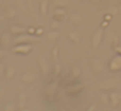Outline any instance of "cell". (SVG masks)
I'll list each match as a JSON object with an SVG mask.
<instances>
[{
  "mask_svg": "<svg viewBox=\"0 0 121 111\" xmlns=\"http://www.w3.org/2000/svg\"><path fill=\"white\" fill-rule=\"evenodd\" d=\"M109 25V21H107V20H104V21L102 22V28H105V26H108Z\"/></svg>",
  "mask_w": 121,
  "mask_h": 111,
  "instance_id": "37",
  "label": "cell"
},
{
  "mask_svg": "<svg viewBox=\"0 0 121 111\" xmlns=\"http://www.w3.org/2000/svg\"><path fill=\"white\" fill-rule=\"evenodd\" d=\"M60 73H61V64L59 63H55V65H53V74L55 76H60Z\"/></svg>",
  "mask_w": 121,
  "mask_h": 111,
  "instance_id": "27",
  "label": "cell"
},
{
  "mask_svg": "<svg viewBox=\"0 0 121 111\" xmlns=\"http://www.w3.org/2000/svg\"><path fill=\"white\" fill-rule=\"evenodd\" d=\"M17 1V4H18V5H22V3H21V0H16Z\"/></svg>",
  "mask_w": 121,
  "mask_h": 111,
  "instance_id": "41",
  "label": "cell"
},
{
  "mask_svg": "<svg viewBox=\"0 0 121 111\" xmlns=\"http://www.w3.org/2000/svg\"><path fill=\"white\" fill-rule=\"evenodd\" d=\"M91 67L92 69H94L95 73H102L103 71H104V61L102 60V59H94V60L91 61Z\"/></svg>",
  "mask_w": 121,
  "mask_h": 111,
  "instance_id": "8",
  "label": "cell"
},
{
  "mask_svg": "<svg viewBox=\"0 0 121 111\" xmlns=\"http://www.w3.org/2000/svg\"><path fill=\"white\" fill-rule=\"evenodd\" d=\"M60 22H61V21H59V20H55V18H53V21L51 22V29H52V30H57L59 26H60Z\"/></svg>",
  "mask_w": 121,
  "mask_h": 111,
  "instance_id": "29",
  "label": "cell"
},
{
  "mask_svg": "<svg viewBox=\"0 0 121 111\" xmlns=\"http://www.w3.org/2000/svg\"><path fill=\"white\" fill-rule=\"evenodd\" d=\"M27 105V97L26 94H24V93H21L18 97V102H17V107L18 108H25Z\"/></svg>",
  "mask_w": 121,
  "mask_h": 111,
  "instance_id": "20",
  "label": "cell"
},
{
  "mask_svg": "<svg viewBox=\"0 0 121 111\" xmlns=\"http://www.w3.org/2000/svg\"><path fill=\"white\" fill-rule=\"evenodd\" d=\"M100 1H103V0H91V3H94V4H99Z\"/></svg>",
  "mask_w": 121,
  "mask_h": 111,
  "instance_id": "39",
  "label": "cell"
},
{
  "mask_svg": "<svg viewBox=\"0 0 121 111\" xmlns=\"http://www.w3.org/2000/svg\"><path fill=\"white\" fill-rule=\"evenodd\" d=\"M117 86H118V84H117V81H116L115 79L100 80V81L95 85V88L99 89V90H102V92H112V90L117 89Z\"/></svg>",
  "mask_w": 121,
  "mask_h": 111,
  "instance_id": "1",
  "label": "cell"
},
{
  "mask_svg": "<svg viewBox=\"0 0 121 111\" xmlns=\"http://www.w3.org/2000/svg\"><path fill=\"white\" fill-rule=\"evenodd\" d=\"M35 32H37V29H35V28H33V26L27 28V33H29V34H35Z\"/></svg>",
  "mask_w": 121,
  "mask_h": 111,
  "instance_id": "34",
  "label": "cell"
},
{
  "mask_svg": "<svg viewBox=\"0 0 121 111\" xmlns=\"http://www.w3.org/2000/svg\"><path fill=\"white\" fill-rule=\"evenodd\" d=\"M38 64H39V68H40L42 74H43V76H47V74L50 73V67H48L47 60H46L44 58H42V56H40V58L38 59Z\"/></svg>",
  "mask_w": 121,
  "mask_h": 111,
  "instance_id": "10",
  "label": "cell"
},
{
  "mask_svg": "<svg viewBox=\"0 0 121 111\" xmlns=\"http://www.w3.org/2000/svg\"><path fill=\"white\" fill-rule=\"evenodd\" d=\"M4 55H5V51H4V48L1 47V48H0V59H3Z\"/></svg>",
  "mask_w": 121,
  "mask_h": 111,
  "instance_id": "36",
  "label": "cell"
},
{
  "mask_svg": "<svg viewBox=\"0 0 121 111\" xmlns=\"http://www.w3.org/2000/svg\"><path fill=\"white\" fill-rule=\"evenodd\" d=\"M69 20H70V22L73 25H81L82 24V16L79 13H72L70 16H69Z\"/></svg>",
  "mask_w": 121,
  "mask_h": 111,
  "instance_id": "19",
  "label": "cell"
},
{
  "mask_svg": "<svg viewBox=\"0 0 121 111\" xmlns=\"http://www.w3.org/2000/svg\"><path fill=\"white\" fill-rule=\"evenodd\" d=\"M48 0H42L40 1V5H39V12L42 16H46L48 13Z\"/></svg>",
  "mask_w": 121,
  "mask_h": 111,
  "instance_id": "21",
  "label": "cell"
},
{
  "mask_svg": "<svg viewBox=\"0 0 121 111\" xmlns=\"http://www.w3.org/2000/svg\"><path fill=\"white\" fill-rule=\"evenodd\" d=\"M53 4L56 8H66L70 4V1L69 0H53Z\"/></svg>",
  "mask_w": 121,
  "mask_h": 111,
  "instance_id": "22",
  "label": "cell"
},
{
  "mask_svg": "<svg viewBox=\"0 0 121 111\" xmlns=\"http://www.w3.org/2000/svg\"><path fill=\"white\" fill-rule=\"evenodd\" d=\"M118 12L121 13V4H120V7H118Z\"/></svg>",
  "mask_w": 121,
  "mask_h": 111,
  "instance_id": "43",
  "label": "cell"
},
{
  "mask_svg": "<svg viewBox=\"0 0 121 111\" xmlns=\"http://www.w3.org/2000/svg\"><path fill=\"white\" fill-rule=\"evenodd\" d=\"M31 41H33V37L29 33H25V34L14 37V43L16 45H20V43H31Z\"/></svg>",
  "mask_w": 121,
  "mask_h": 111,
  "instance_id": "7",
  "label": "cell"
},
{
  "mask_svg": "<svg viewBox=\"0 0 121 111\" xmlns=\"http://www.w3.org/2000/svg\"><path fill=\"white\" fill-rule=\"evenodd\" d=\"M59 54H60V47L56 45L55 47L52 48V58H53V61H55V63L59 61Z\"/></svg>",
  "mask_w": 121,
  "mask_h": 111,
  "instance_id": "25",
  "label": "cell"
},
{
  "mask_svg": "<svg viewBox=\"0 0 121 111\" xmlns=\"http://www.w3.org/2000/svg\"><path fill=\"white\" fill-rule=\"evenodd\" d=\"M21 80L25 84H33V82H35V80H37V76H35L34 72H26V73L22 74Z\"/></svg>",
  "mask_w": 121,
  "mask_h": 111,
  "instance_id": "14",
  "label": "cell"
},
{
  "mask_svg": "<svg viewBox=\"0 0 121 111\" xmlns=\"http://www.w3.org/2000/svg\"><path fill=\"white\" fill-rule=\"evenodd\" d=\"M103 35H104V32H103V28H99L96 32L92 34V38H91V45H92V48H98L100 46L103 41Z\"/></svg>",
  "mask_w": 121,
  "mask_h": 111,
  "instance_id": "3",
  "label": "cell"
},
{
  "mask_svg": "<svg viewBox=\"0 0 121 111\" xmlns=\"http://www.w3.org/2000/svg\"><path fill=\"white\" fill-rule=\"evenodd\" d=\"M20 111H30V110L27 107H25V108H20Z\"/></svg>",
  "mask_w": 121,
  "mask_h": 111,
  "instance_id": "40",
  "label": "cell"
},
{
  "mask_svg": "<svg viewBox=\"0 0 121 111\" xmlns=\"http://www.w3.org/2000/svg\"><path fill=\"white\" fill-rule=\"evenodd\" d=\"M3 74H5V67H4V64L0 63V77L3 76Z\"/></svg>",
  "mask_w": 121,
  "mask_h": 111,
  "instance_id": "31",
  "label": "cell"
},
{
  "mask_svg": "<svg viewBox=\"0 0 121 111\" xmlns=\"http://www.w3.org/2000/svg\"><path fill=\"white\" fill-rule=\"evenodd\" d=\"M57 86H59V81H53L51 84H48L47 86L44 88V95L47 98H53L56 95V92H57Z\"/></svg>",
  "mask_w": 121,
  "mask_h": 111,
  "instance_id": "4",
  "label": "cell"
},
{
  "mask_svg": "<svg viewBox=\"0 0 121 111\" xmlns=\"http://www.w3.org/2000/svg\"><path fill=\"white\" fill-rule=\"evenodd\" d=\"M66 16V11L64 8H56L55 9V14H53V18L59 20V21H63Z\"/></svg>",
  "mask_w": 121,
  "mask_h": 111,
  "instance_id": "17",
  "label": "cell"
},
{
  "mask_svg": "<svg viewBox=\"0 0 121 111\" xmlns=\"http://www.w3.org/2000/svg\"><path fill=\"white\" fill-rule=\"evenodd\" d=\"M83 88H85L83 84H81V82H77V84L69 85V86L66 88V92H68L69 94H76V93H79V92H81Z\"/></svg>",
  "mask_w": 121,
  "mask_h": 111,
  "instance_id": "13",
  "label": "cell"
},
{
  "mask_svg": "<svg viewBox=\"0 0 121 111\" xmlns=\"http://www.w3.org/2000/svg\"><path fill=\"white\" fill-rule=\"evenodd\" d=\"M108 13H109V14H112V16H116V14H118V13H120V12H118V7H109V8H108Z\"/></svg>",
  "mask_w": 121,
  "mask_h": 111,
  "instance_id": "28",
  "label": "cell"
},
{
  "mask_svg": "<svg viewBox=\"0 0 121 111\" xmlns=\"http://www.w3.org/2000/svg\"><path fill=\"white\" fill-rule=\"evenodd\" d=\"M68 38H69V41H72V42L76 43V45H79V42H81V35H79V33L77 32V30L68 33Z\"/></svg>",
  "mask_w": 121,
  "mask_h": 111,
  "instance_id": "16",
  "label": "cell"
},
{
  "mask_svg": "<svg viewBox=\"0 0 121 111\" xmlns=\"http://www.w3.org/2000/svg\"><path fill=\"white\" fill-rule=\"evenodd\" d=\"M16 108H17L16 103H14V102H9V103H7V105L4 106L3 111H16Z\"/></svg>",
  "mask_w": 121,
  "mask_h": 111,
  "instance_id": "26",
  "label": "cell"
},
{
  "mask_svg": "<svg viewBox=\"0 0 121 111\" xmlns=\"http://www.w3.org/2000/svg\"><path fill=\"white\" fill-rule=\"evenodd\" d=\"M111 18H112V14H109L107 12V13L104 14V20H107V21H111Z\"/></svg>",
  "mask_w": 121,
  "mask_h": 111,
  "instance_id": "35",
  "label": "cell"
},
{
  "mask_svg": "<svg viewBox=\"0 0 121 111\" xmlns=\"http://www.w3.org/2000/svg\"><path fill=\"white\" fill-rule=\"evenodd\" d=\"M4 95H5V92H4V89H1V88H0V99H1Z\"/></svg>",
  "mask_w": 121,
  "mask_h": 111,
  "instance_id": "38",
  "label": "cell"
},
{
  "mask_svg": "<svg viewBox=\"0 0 121 111\" xmlns=\"http://www.w3.org/2000/svg\"><path fill=\"white\" fill-rule=\"evenodd\" d=\"M99 98H100V102H102L104 106H107L108 103H111V101H109V94H107V93H100Z\"/></svg>",
  "mask_w": 121,
  "mask_h": 111,
  "instance_id": "24",
  "label": "cell"
},
{
  "mask_svg": "<svg viewBox=\"0 0 121 111\" xmlns=\"http://www.w3.org/2000/svg\"><path fill=\"white\" fill-rule=\"evenodd\" d=\"M14 74H16V68H14V65L8 64V65L5 67V77L8 80H11L14 77Z\"/></svg>",
  "mask_w": 121,
  "mask_h": 111,
  "instance_id": "18",
  "label": "cell"
},
{
  "mask_svg": "<svg viewBox=\"0 0 121 111\" xmlns=\"http://www.w3.org/2000/svg\"><path fill=\"white\" fill-rule=\"evenodd\" d=\"M27 1V7H29V11L30 12H33L34 11V1L33 0H26Z\"/></svg>",
  "mask_w": 121,
  "mask_h": 111,
  "instance_id": "30",
  "label": "cell"
},
{
  "mask_svg": "<svg viewBox=\"0 0 121 111\" xmlns=\"http://www.w3.org/2000/svg\"><path fill=\"white\" fill-rule=\"evenodd\" d=\"M9 32L16 37V35H21V34L27 33V28L21 26V25H12V26L9 28Z\"/></svg>",
  "mask_w": 121,
  "mask_h": 111,
  "instance_id": "11",
  "label": "cell"
},
{
  "mask_svg": "<svg viewBox=\"0 0 121 111\" xmlns=\"http://www.w3.org/2000/svg\"><path fill=\"white\" fill-rule=\"evenodd\" d=\"M81 74H82V72H81V68L79 67H72V77L73 79H79L81 77Z\"/></svg>",
  "mask_w": 121,
  "mask_h": 111,
  "instance_id": "23",
  "label": "cell"
},
{
  "mask_svg": "<svg viewBox=\"0 0 121 111\" xmlns=\"http://www.w3.org/2000/svg\"><path fill=\"white\" fill-rule=\"evenodd\" d=\"M69 111H78V110H77V108H74V107H73V108H70V110H69Z\"/></svg>",
  "mask_w": 121,
  "mask_h": 111,
  "instance_id": "42",
  "label": "cell"
},
{
  "mask_svg": "<svg viewBox=\"0 0 121 111\" xmlns=\"http://www.w3.org/2000/svg\"><path fill=\"white\" fill-rule=\"evenodd\" d=\"M86 111H96V105L95 103H92V105H90L89 107H87Z\"/></svg>",
  "mask_w": 121,
  "mask_h": 111,
  "instance_id": "33",
  "label": "cell"
},
{
  "mask_svg": "<svg viewBox=\"0 0 121 111\" xmlns=\"http://www.w3.org/2000/svg\"><path fill=\"white\" fill-rule=\"evenodd\" d=\"M109 69L111 71H120L121 69V55L117 54L116 56H113L111 59V63H109Z\"/></svg>",
  "mask_w": 121,
  "mask_h": 111,
  "instance_id": "6",
  "label": "cell"
},
{
  "mask_svg": "<svg viewBox=\"0 0 121 111\" xmlns=\"http://www.w3.org/2000/svg\"><path fill=\"white\" fill-rule=\"evenodd\" d=\"M44 33V29L43 28H37V32H35V35H42Z\"/></svg>",
  "mask_w": 121,
  "mask_h": 111,
  "instance_id": "32",
  "label": "cell"
},
{
  "mask_svg": "<svg viewBox=\"0 0 121 111\" xmlns=\"http://www.w3.org/2000/svg\"><path fill=\"white\" fill-rule=\"evenodd\" d=\"M12 33L11 32H4L0 34V46L3 48H8L12 45Z\"/></svg>",
  "mask_w": 121,
  "mask_h": 111,
  "instance_id": "5",
  "label": "cell"
},
{
  "mask_svg": "<svg viewBox=\"0 0 121 111\" xmlns=\"http://www.w3.org/2000/svg\"><path fill=\"white\" fill-rule=\"evenodd\" d=\"M17 16V11L13 8V7H8L4 12V14L0 17V20H11V18H14Z\"/></svg>",
  "mask_w": 121,
  "mask_h": 111,
  "instance_id": "12",
  "label": "cell"
},
{
  "mask_svg": "<svg viewBox=\"0 0 121 111\" xmlns=\"http://www.w3.org/2000/svg\"><path fill=\"white\" fill-rule=\"evenodd\" d=\"M109 101H111L109 105L112 106V107H118L120 103H121V95L112 90V92L109 93Z\"/></svg>",
  "mask_w": 121,
  "mask_h": 111,
  "instance_id": "9",
  "label": "cell"
},
{
  "mask_svg": "<svg viewBox=\"0 0 121 111\" xmlns=\"http://www.w3.org/2000/svg\"><path fill=\"white\" fill-rule=\"evenodd\" d=\"M60 111H65V110H64V108H61V110H60Z\"/></svg>",
  "mask_w": 121,
  "mask_h": 111,
  "instance_id": "44",
  "label": "cell"
},
{
  "mask_svg": "<svg viewBox=\"0 0 121 111\" xmlns=\"http://www.w3.org/2000/svg\"><path fill=\"white\" fill-rule=\"evenodd\" d=\"M31 50H33V45H31V43H20V45H16L13 48H12V52L26 55V54L31 52Z\"/></svg>",
  "mask_w": 121,
  "mask_h": 111,
  "instance_id": "2",
  "label": "cell"
},
{
  "mask_svg": "<svg viewBox=\"0 0 121 111\" xmlns=\"http://www.w3.org/2000/svg\"><path fill=\"white\" fill-rule=\"evenodd\" d=\"M46 38H47L48 42L55 43L56 41L60 38V33H59V30H51V32L46 33Z\"/></svg>",
  "mask_w": 121,
  "mask_h": 111,
  "instance_id": "15",
  "label": "cell"
},
{
  "mask_svg": "<svg viewBox=\"0 0 121 111\" xmlns=\"http://www.w3.org/2000/svg\"><path fill=\"white\" fill-rule=\"evenodd\" d=\"M78 1H83V0H78Z\"/></svg>",
  "mask_w": 121,
  "mask_h": 111,
  "instance_id": "45",
  "label": "cell"
}]
</instances>
